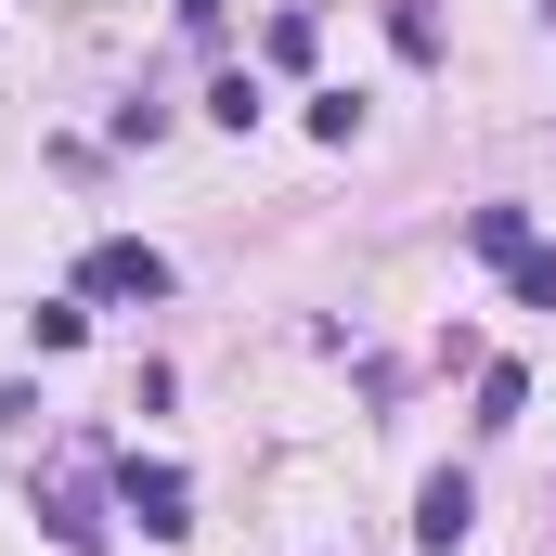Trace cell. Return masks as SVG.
<instances>
[{"label": "cell", "mask_w": 556, "mask_h": 556, "mask_svg": "<svg viewBox=\"0 0 556 556\" xmlns=\"http://www.w3.org/2000/svg\"><path fill=\"white\" fill-rule=\"evenodd\" d=\"M78 285H91V298H168V260H155V247H91Z\"/></svg>", "instance_id": "2"}, {"label": "cell", "mask_w": 556, "mask_h": 556, "mask_svg": "<svg viewBox=\"0 0 556 556\" xmlns=\"http://www.w3.org/2000/svg\"><path fill=\"white\" fill-rule=\"evenodd\" d=\"M544 13H556V0H544Z\"/></svg>", "instance_id": "8"}, {"label": "cell", "mask_w": 556, "mask_h": 556, "mask_svg": "<svg viewBox=\"0 0 556 556\" xmlns=\"http://www.w3.org/2000/svg\"><path fill=\"white\" fill-rule=\"evenodd\" d=\"M117 492H130V518L155 531V544H181V531H194V518H181V505H194V492H181V466H142V453H130V466H117Z\"/></svg>", "instance_id": "1"}, {"label": "cell", "mask_w": 556, "mask_h": 556, "mask_svg": "<svg viewBox=\"0 0 556 556\" xmlns=\"http://www.w3.org/2000/svg\"><path fill=\"white\" fill-rule=\"evenodd\" d=\"M518 402H531V376H518V363H492V376H479V427H518Z\"/></svg>", "instance_id": "6"}, {"label": "cell", "mask_w": 556, "mask_h": 556, "mask_svg": "<svg viewBox=\"0 0 556 556\" xmlns=\"http://www.w3.org/2000/svg\"><path fill=\"white\" fill-rule=\"evenodd\" d=\"M505 273H518V298H531V311H556V247H518Z\"/></svg>", "instance_id": "7"}, {"label": "cell", "mask_w": 556, "mask_h": 556, "mask_svg": "<svg viewBox=\"0 0 556 556\" xmlns=\"http://www.w3.org/2000/svg\"><path fill=\"white\" fill-rule=\"evenodd\" d=\"M26 337H39V350H78V337H91V311H78V298H39V311H26Z\"/></svg>", "instance_id": "5"}, {"label": "cell", "mask_w": 556, "mask_h": 556, "mask_svg": "<svg viewBox=\"0 0 556 556\" xmlns=\"http://www.w3.org/2000/svg\"><path fill=\"white\" fill-rule=\"evenodd\" d=\"M466 518H479V492H466V479L440 466V479L415 492V544H427V556H453V544H466Z\"/></svg>", "instance_id": "3"}, {"label": "cell", "mask_w": 556, "mask_h": 556, "mask_svg": "<svg viewBox=\"0 0 556 556\" xmlns=\"http://www.w3.org/2000/svg\"><path fill=\"white\" fill-rule=\"evenodd\" d=\"M466 247H479V260H518V247H531V220H518V207H479V220H466Z\"/></svg>", "instance_id": "4"}]
</instances>
